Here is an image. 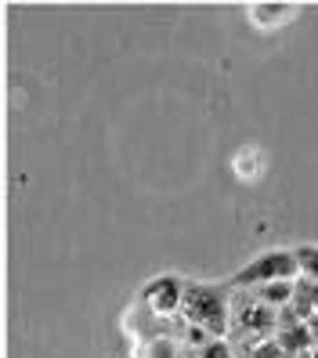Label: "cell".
<instances>
[{
	"mask_svg": "<svg viewBox=\"0 0 318 358\" xmlns=\"http://www.w3.org/2000/svg\"><path fill=\"white\" fill-rule=\"evenodd\" d=\"M181 315H185L192 326H206L214 336H224V333L231 329V286L188 282V286H185Z\"/></svg>",
	"mask_w": 318,
	"mask_h": 358,
	"instance_id": "6da1fadb",
	"label": "cell"
},
{
	"mask_svg": "<svg viewBox=\"0 0 318 358\" xmlns=\"http://www.w3.org/2000/svg\"><path fill=\"white\" fill-rule=\"evenodd\" d=\"M279 279H301V264H296L293 250H268L257 261H250L246 268H239L231 275V289H257L268 282H279Z\"/></svg>",
	"mask_w": 318,
	"mask_h": 358,
	"instance_id": "7a4b0ae2",
	"label": "cell"
},
{
	"mask_svg": "<svg viewBox=\"0 0 318 358\" xmlns=\"http://www.w3.org/2000/svg\"><path fill=\"white\" fill-rule=\"evenodd\" d=\"M185 279L181 275H156L141 289V304L156 315H181V304H185Z\"/></svg>",
	"mask_w": 318,
	"mask_h": 358,
	"instance_id": "3957f363",
	"label": "cell"
},
{
	"mask_svg": "<svg viewBox=\"0 0 318 358\" xmlns=\"http://www.w3.org/2000/svg\"><path fill=\"white\" fill-rule=\"evenodd\" d=\"M253 297H257L261 304H268V308H286V304H293V297H296V279H279V282H268V286H257L253 289Z\"/></svg>",
	"mask_w": 318,
	"mask_h": 358,
	"instance_id": "277c9868",
	"label": "cell"
},
{
	"mask_svg": "<svg viewBox=\"0 0 318 358\" xmlns=\"http://www.w3.org/2000/svg\"><path fill=\"white\" fill-rule=\"evenodd\" d=\"M275 341H279V348H282L286 355H304V351L315 348V333L308 329V322H301V326L279 329V333H275Z\"/></svg>",
	"mask_w": 318,
	"mask_h": 358,
	"instance_id": "5b68a950",
	"label": "cell"
},
{
	"mask_svg": "<svg viewBox=\"0 0 318 358\" xmlns=\"http://www.w3.org/2000/svg\"><path fill=\"white\" fill-rule=\"evenodd\" d=\"M231 171H236L243 181H257L264 174V152L253 149V145H246V149H239L236 159H231Z\"/></svg>",
	"mask_w": 318,
	"mask_h": 358,
	"instance_id": "8992f818",
	"label": "cell"
},
{
	"mask_svg": "<svg viewBox=\"0 0 318 358\" xmlns=\"http://www.w3.org/2000/svg\"><path fill=\"white\" fill-rule=\"evenodd\" d=\"M192 351H185L181 341L174 336H159V341H141L138 348V358H188Z\"/></svg>",
	"mask_w": 318,
	"mask_h": 358,
	"instance_id": "52a82bcc",
	"label": "cell"
},
{
	"mask_svg": "<svg viewBox=\"0 0 318 358\" xmlns=\"http://www.w3.org/2000/svg\"><path fill=\"white\" fill-rule=\"evenodd\" d=\"M250 15H253L257 26H279V22H289V18L296 15V8L293 4H253Z\"/></svg>",
	"mask_w": 318,
	"mask_h": 358,
	"instance_id": "ba28073f",
	"label": "cell"
},
{
	"mask_svg": "<svg viewBox=\"0 0 318 358\" xmlns=\"http://www.w3.org/2000/svg\"><path fill=\"white\" fill-rule=\"evenodd\" d=\"M293 308L304 315V322L318 311V282H315V279H304V275L296 279V297H293Z\"/></svg>",
	"mask_w": 318,
	"mask_h": 358,
	"instance_id": "9c48e42d",
	"label": "cell"
},
{
	"mask_svg": "<svg viewBox=\"0 0 318 358\" xmlns=\"http://www.w3.org/2000/svg\"><path fill=\"white\" fill-rule=\"evenodd\" d=\"M296 264H301V275L318 282V246H293Z\"/></svg>",
	"mask_w": 318,
	"mask_h": 358,
	"instance_id": "30bf717a",
	"label": "cell"
},
{
	"mask_svg": "<svg viewBox=\"0 0 318 358\" xmlns=\"http://www.w3.org/2000/svg\"><path fill=\"white\" fill-rule=\"evenodd\" d=\"M196 358H239V351L231 348V344L224 341V336H217V341H210V344H206Z\"/></svg>",
	"mask_w": 318,
	"mask_h": 358,
	"instance_id": "8fae6325",
	"label": "cell"
},
{
	"mask_svg": "<svg viewBox=\"0 0 318 358\" xmlns=\"http://www.w3.org/2000/svg\"><path fill=\"white\" fill-rule=\"evenodd\" d=\"M304 322V315L296 311L293 304H286V308H279V329H289V326H301Z\"/></svg>",
	"mask_w": 318,
	"mask_h": 358,
	"instance_id": "7c38bea8",
	"label": "cell"
},
{
	"mask_svg": "<svg viewBox=\"0 0 318 358\" xmlns=\"http://www.w3.org/2000/svg\"><path fill=\"white\" fill-rule=\"evenodd\" d=\"M308 329L315 333V344H318V311H315V315H311V319H308Z\"/></svg>",
	"mask_w": 318,
	"mask_h": 358,
	"instance_id": "4fadbf2b",
	"label": "cell"
},
{
	"mask_svg": "<svg viewBox=\"0 0 318 358\" xmlns=\"http://www.w3.org/2000/svg\"><path fill=\"white\" fill-rule=\"evenodd\" d=\"M188 358H196V355H188Z\"/></svg>",
	"mask_w": 318,
	"mask_h": 358,
	"instance_id": "5bb4252c",
	"label": "cell"
}]
</instances>
